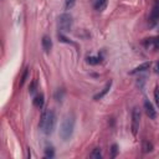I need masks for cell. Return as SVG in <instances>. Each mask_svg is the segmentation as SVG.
<instances>
[{"label": "cell", "instance_id": "1", "mask_svg": "<svg viewBox=\"0 0 159 159\" xmlns=\"http://www.w3.org/2000/svg\"><path fill=\"white\" fill-rule=\"evenodd\" d=\"M55 127H56V114H55V112L50 111V109L42 112L40 122H39V128L46 135H50V134L53 133Z\"/></svg>", "mask_w": 159, "mask_h": 159}, {"label": "cell", "instance_id": "2", "mask_svg": "<svg viewBox=\"0 0 159 159\" xmlns=\"http://www.w3.org/2000/svg\"><path fill=\"white\" fill-rule=\"evenodd\" d=\"M75 124H76V119L73 114H67L63 118L61 127H60V138L63 142H67L72 137L73 130H75Z\"/></svg>", "mask_w": 159, "mask_h": 159}, {"label": "cell", "instance_id": "3", "mask_svg": "<svg viewBox=\"0 0 159 159\" xmlns=\"http://www.w3.org/2000/svg\"><path fill=\"white\" fill-rule=\"evenodd\" d=\"M57 27H58L61 34L70 32L71 27H72V16L70 14H67V12L61 14L57 17Z\"/></svg>", "mask_w": 159, "mask_h": 159}, {"label": "cell", "instance_id": "4", "mask_svg": "<svg viewBox=\"0 0 159 159\" xmlns=\"http://www.w3.org/2000/svg\"><path fill=\"white\" fill-rule=\"evenodd\" d=\"M139 120H140V112L138 108L132 111V134L135 137L139 129Z\"/></svg>", "mask_w": 159, "mask_h": 159}, {"label": "cell", "instance_id": "5", "mask_svg": "<svg viewBox=\"0 0 159 159\" xmlns=\"http://www.w3.org/2000/svg\"><path fill=\"white\" fill-rule=\"evenodd\" d=\"M142 43H143V46H144L145 48H148V50H157V48H159V36L144 39Z\"/></svg>", "mask_w": 159, "mask_h": 159}, {"label": "cell", "instance_id": "6", "mask_svg": "<svg viewBox=\"0 0 159 159\" xmlns=\"http://www.w3.org/2000/svg\"><path fill=\"white\" fill-rule=\"evenodd\" d=\"M143 106H144V111H145L147 116H148L150 119H155V117H157V111H155L154 106L149 102V99H144Z\"/></svg>", "mask_w": 159, "mask_h": 159}, {"label": "cell", "instance_id": "7", "mask_svg": "<svg viewBox=\"0 0 159 159\" xmlns=\"http://www.w3.org/2000/svg\"><path fill=\"white\" fill-rule=\"evenodd\" d=\"M158 20H159V0L155 1V4L152 7V11L149 15V22H150V25H154Z\"/></svg>", "mask_w": 159, "mask_h": 159}, {"label": "cell", "instance_id": "8", "mask_svg": "<svg viewBox=\"0 0 159 159\" xmlns=\"http://www.w3.org/2000/svg\"><path fill=\"white\" fill-rule=\"evenodd\" d=\"M112 83H113V82L109 80V81L106 83V86H104V87H103V88H102L97 94H94V96H93V99H94V101H99V99H102V98H103V97L109 92V89H111V87H112Z\"/></svg>", "mask_w": 159, "mask_h": 159}, {"label": "cell", "instance_id": "9", "mask_svg": "<svg viewBox=\"0 0 159 159\" xmlns=\"http://www.w3.org/2000/svg\"><path fill=\"white\" fill-rule=\"evenodd\" d=\"M41 45H42V48L46 53H50L51 48H52V40L50 36L47 35H43L42 36V40H41Z\"/></svg>", "mask_w": 159, "mask_h": 159}, {"label": "cell", "instance_id": "10", "mask_svg": "<svg viewBox=\"0 0 159 159\" xmlns=\"http://www.w3.org/2000/svg\"><path fill=\"white\" fill-rule=\"evenodd\" d=\"M150 62H143V63H140L139 66H137V67H134L129 73L130 75H135V73H140V72H144V71H147V70H149V67H150Z\"/></svg>", "mask_w": 159, "mask_h": 159}, {"label": "cell", "instance_id": "11", "mask_svg": "<svg viewBox=\"0 0 159 159\" xmlns=\"http://www.w3.org/2000/svg\"><path fill=\"white\" fill-rule=\"evenodd\" d=\"M107 4H108V0H94L93 7H94V10L101 12L107 7Z\"/></svg>", "mask_w": 159, "mask_h": 159}, {"label": "cell", "instance_id": "12", "mask_svg": "<svg viewBox=\"0 0 159 159\" xmlns=\"http://www.w3.org/2000/svg\"><path fill=\"white\" fill-rule=\"evenodd\" d=\"M43 103H45V97H43L42 93L39 94V96H36V97L32 99V104H34L36 108H42V107H43Z\"/></svg>", "mask_w": 159, "mask_h": 159}, {"label": "cell", "instance_id": "13", "mask_svg": "<svg viewBox=\"0 0 159 159\" xmlns=\"http://www.w3.org/2000/svg\"><path fill=\"white\" fill-rule=\"evenodd\" d=\"M142 150H143V153H150L153 150V144L149 140L143 139L142 140Z\"/></svg>", "mask_w": 159, "mask_h": 159}, {"label": "cell", "instance_id": "14", "mask_svg": "<svg viewBox=\"0 0 159 159\" xmlns=\"http://www.w3.org/2000/svg\"><path fill=\"white\" fill-rule=\"evenodd\" d=\"M86 61H87V63L88 65H98V63H101L102 62V57L101 56H88L87 58H86Z\"/></svg>", "mask_w": 159, "mask_h": 159}, {"label": "cell", "instance_id": "15", "mask_svg": "<svg viewBox=\"0 0 159 159\" xmlns=\"http://www.w3.org/2000/svg\"><path fill=\"white\" fill-rule=\"evenodd\" d=\"M89 158H92V159H101V158H102L101 148H94V149L89 153Z\"/></svg>", "mask_w": 159, "mask_h": 159}, {"label": "cell", "instance_id": "16", "mask_svg": "<svg viewBox=\"0 0 159 159\" xmlns=\"http://www.w3.org/2000/svg\"><path fill=\"white\" fill-rule=\"evenodd\" d=\"M55 99L57 101V102H62V99H63V97H65V89L63 88H58L56 92H55Z\"/></svg>", "mask_w": 159, "mask_h": 159}, {"label": "cell", "instance_id": "17", "mask_svg": "<svg viewBox=\"0 0 159 159\" xmlns=\"http://www.w3.org/2000/svg\"><path fill=\"white\" fill-rule=\"evenodd\" d=\"M29 72H30V68L26 67L25 71H24V73H22V76H21L20 82H19V86H20V87H22V86L25 84V82H26V80H27V77H29Z\"/></svg>", "mask_w": 159, "mask_h": 159}, {"label": "cell", "instance_id": "18", "mask_svg": "<svg viewBox=\"0 0 159 159\" xmlns=\"http://www.w3.org/2000/svg\"><path fill=\"white\" fill-rule=\"evenodd\" d=\"M36 89H37V81L34 80V81H31V83L29 86V93L30 94H34L36 92Z\"/></svg>", "mask_w": 159, "mask_h": 159}, {"label": "cell", "instance_id": "19", "mask_svg": "<svg viewBox=\"0 0 159 159\" xmlns=\"http://www.w3.org/2000/svg\"><path fill=\"white\" fill-rule=\"evenodd\" d=\"M118 152H119L118 145H117L116 143H113V144L111 145V158H116L117 154H118Z\"/></svg>", "mask_w": 159, "mask_h": 159}, {"label": "cell", "instance_id": "20", "mask_svg": "<svg viewBox=\"0 0 159 159\" xmlns=\"http://www.w3.org/2000/svg\"><path fill=\"white\" fill-rule=\"evenodd\" d=\"M53 157H55V150H53V148H51V147L46 148V149H45V158L51 159V158H53Z\"/></svg>", "mask_w": 159, "mask_h": 159}, {"label": "cell", "instance_id": "21", "mask_svg": "<svg viewBox=\"0 0 159 159\" xmlns=\"http://www.w3.org/2000/svg\"><path fill=\"white\" fill-rule=\"evenodd\" d=\"M75 2H76V0H66V1H65V7H66V9L68 10V9L73 7Z\"/></svg>", "mask_w": 159, "mask_h": 159}, {"label": "cell", "instance_id": "22", "mask_svg": "<svg viewBox=\"0 0 159 159\" xmlns=\"http://www.w3.org/2000/svg\"><path fill=\"white\" fill-rule=\"evenodd\" d=\"M154 99H155L157 106H159V88L158 87H155V89H154Z\"/></svg>", "mask_w": 159, "mask_h": 159}, {"label": "cell", "instance_id": "23", "mask_svg": "<svg viewBox=\"0 0 159 159\" xmlns=\"http://www.w3.org/2000/svg\"><path fill=\"white\" fill-rule=\"evenodd\" d=\"M58 39H60V41H62V42H66V43H71V41H68V39H67V37H65L62 34H58Z\"/></svg>", "mask_w": 159, "mask_h": 159}, {"label": "cell", "instance_id": "24", "mask_svg": "<svg viewBox=\"0 0 159 159\" xmlns=\"http://www.w3.org/2000/svg\"><path fill=\"white\" fill-rule=\"evenodd\" d=\"M154 72H155V73H159V61L155 63V67H154Z\"/></svg>", "mask_w": 159, "mask_h": 159}]
</instances>
